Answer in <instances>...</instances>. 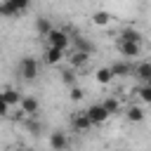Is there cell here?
<instances>
[{
  "instance_id": "8fae6325",
  "label": "cell",
  "mask_w": 151,
  "mask_h": 151,
  "mask_svg": "<svg viewBox=\"0 0 151 151\" xmlns=\"http://www.w3.org/2000/svg\"><path fill=\"white\" fill-rule=\"evenodd\" d=\"M132 73H134V78L137 80H146L149 76H151V61H142V64H137L134 68H132Z\"/></svg>"
},
{
  "instance_id": "8992f818",
  "label": "cell",
  "mask_w": 151,
  "mask_h": 151,
  "mask_svg": "<svg viewBox=\"0 0 151 151\" xmlns=\"http://www.w3.org/2000/svg\"><path fill=\"white\" fill-rule=\"evenodd\" d=\"M109 68H111L113 78H123V76H130L134 66H132V61H130V59H120V61H113Z\"/></svg>"
},
{
  "instance_id": "277c9868",
  "label": "cell",
  "mask_w": 151,
  "mask_h": 151,
  "mask_svg": "<svg viewBox=\"0 0 151 151\" xmlns=\"http://www.w3.org/2000/svg\"><path fill=\"white\" fill-rule=\"evenodd\" d=\"M19 109L26 113V118H35V116H38V111H40V104H38V99H35V97H31V94H21Z\"/></svg>"
},
{
  "instance_id": "4316f807",
  "label": "cell",
  "mask_w": 151,
  "mask_h": 151,
  "mask_svg": "<svg viewBox=\"0 0 151 151\" xmlns=\"http://www.w3.org/2000/svg\"><path fill=\"white\" fill-rule=\"evenodd\" d=\"M144 83H146V85H151V76H149V78H146V80H144Z\"/></svg>"
},
{
  "instance_id": "ffe728a7",
  "label": "cell",
  "mask_w": 151,
  "mask_h": 151,
  "mask_svg": "<svg viewBox=\"0 0 151 151\" xmlns=\"http://www.w3.org/2000/svg\"><path fill=\"white\" fill-rule=\"evenodd\" d=\"M92 21H94V26H106V24L111 21V14L104 12V9H99V12L92 14Z\"/></svg>"
},
{
  "instance_id": "5bb4252c",
  "label": "cell",
  "mask_w": 151,
  "mask_h": 151,
  "mask_svg": "<svg viewBox=\"0 0 151 151\" xmlns=\"http://www.w3.org/2000/svg\"><path fill=\"white\" fill-rule=\"evenodd\" d=\"M50 146L57 149V151H59V149H66V146H68L66 134H64V132H52V134H50Z\"/></svg>"
},
{
  "instance_id": "ac0fdd59",
  "label": "cell",
  "mask_w": 151,
  "mask_h": 151,
  "mask_svg": "<svg viewBox=\"0 0 151 151\" xmlns=\"http://www.w3.org/2000/svg\"><path fill=\"white\" fill-rule=\"evenodd\" d=\"M116 40H134V42H142V33L134 31V28H123Z\"/></svg>"
},
{
  "instance_id": "5b68a950",
  "label": "cell",
  "mask_w": 151,
  "mask_h": 151,
  "mask_svg": "<svg viewBox=\"0 0 151 151\" xmlns=\"http://www.w3.org/2000/svg\"><path fill=\"white\" fill-rule=\"evenodd\" d=\"M85 113H87V118H90V123H92V125H101V123H106V120L111 118L101 104H92L90 109H85Z\"/></svg>"
},
{
  "instance_id": "7c38bea8",
  "label": "cell",
  "mask_w": 151,
  "mask_h": 151,
  "mask_svg": "<svg viewBox=\"0 0 151 151\" xmlns=\"http://www.w3.org/2000/svg\"><path fill=\"white\" fill-rule=\"evenodd\" d=\"M94 80H97L99 85H109V83L113 80V73H111V68H109V66H101V68H97V71H94Z\"/></svg>"
},
{
  "instance_id": "4fadbf2b",
  "label": "cell",
  "mask_w": 151,
  "mask_h": 151,
  "mask_svg": "<svg viewBox=\"0 0 151 151\" xmlns=\"http://www.w3.org/2000/svg\"><path fill=\"white\" fill-rule=\"evenodd\" d=\"M2 99H5L9 106H19V101H21V92L14 90V87H7V90H2Z\"/></svg>"
},
{
  "instance_id": "cb8c5ba5",
  "label": "cell",
  "mask_w": 151,
  "mask_h": 151,
  "mask_svg": "<svg viewBox=\"0 0 151 151\" xmlns=\"http://www.w3.org/2000/svg\"><path fill=\"white\" fill-rule=\"evenodd\" d=\"M83 97H85L83 87H78V85H71V99H73V101H80Z\"/></svg>"
},
{
  "instance_id": "7a4b0ae2",
  "label": "cell",
  "mask_w": 151,
  "mask_h": 151,
  "mask_svg": "<svg viewBox=\"0 0 151 151\" xmlns=\"http://www.w3.org/2000/svg\"><path fill=\"white\" fill-rule=\"evenodd\" d=\"M45 38H47V42L52 47H59V50H68V45H71V35L66 31H61V28H52Z\"/></svg>"
},
{
  "instance_id": "d6986e66",
  "label": "cell",
  "mask_w": 151,
  "mask_h": 151,
  "mask_svg": "<svg viewBox=\"0 0 151 151\" xmlns=\"http://www.w3.org/2000/svg\"><path fill=\"white\" fill-rule=\"evenodd\" d=\"M0 17H7V19H14V17H19V12L7 2V0H0Z\"/></svg>"
},
{
  "instance_id": "d4e9b609",
  "label": "cell",
  "mask_w": 151,
  "mask_h": 151,
  "mask_svg": "<svg viewBox=\"0 0 151 151\" xmlns=\"http://www.w3.org/2000/svg\"><path fill=\"white\" fill-rule=\"evenodd\" d=\"M9 109H12V106H9V104H7L5 99H0V118H5V116H9Z\"/></svg>"
},
{
  "instance_id": "7402d4cb",
  "label": "cell",
  "mask_w": 151,
  "mask_h": 151,
  "mask_svg": "<svg viewBox=\"0 0 151 151\" xmlns=\"http://www.w3.org/2000/svg\"><path fill=\"white\" fill-rule=\"evenodd\" d=\"M137 94H139V99H142L144 104H151V85H146V83H144V85L137 90Z\"/></svg>"
},
{
  "instance_id": "6da1fadb",
  "label": "cell",
  "mask_w": 151,
  "mask_h": 151,
  "mask_svg": "<svg viewBox=\"0 0 151 151\" xmlns=\"http://www.w3.org/2000/svg\"><path fill=\"white\" fill-rule=\"evenodd\" d=\"M17 71H19V76H21L24 80H35L38 73H40V64H38L35 57H24V59L19 61Z\"/></svg>"
},
{
  "instance_id": "484cf974",
  "label": "cell",
  "mask_w": 151,
  "mask_h": 151,
  "mask_svg": "<svg viewBox=\"0 0 151 151\" xmlns=\"http://www.w3.org/2000/svg\"><path fill=\"white\" fill-rule=\"evenodd\" d=\"M26 127H28V130H31L33 134H38V132H40V123H35V120H31V123H28Z\"/></svg>"
},
{
  "instance_id": "44dd1931",
  "label": "cell",
  "mask_w": 151,
  "mask_h": 151,
  "mask_svg": "<svg viewBox=\"0 0 151 151\" xmlns=\"http://www.w3.org/2000/svg\"><path fill=\"white\" fill-rule=\"evenodd\" d=\"M61 80H64L68 87H71V85H76V68H73V66L64 68V71H61Z\"/></svg>"
},
{
  "instance_id": "30bf717a",
  "label": "cell",
  "mask_w": 151,
  "mask_h": 151,
  "mask_svg": "<svg viewBox=\"0 0 151 151\" xmlns=\"http://www.w3.org/2000/svg\"><path fill=\"white\" fill-rule=\"evenodd\" d=\"M64 52L66 50H59V47H47V52H45V64H50V66H57L61 59H64Z\"/></svg>"
},
{
  "instance_id": "e0dca14e",
  "label": "cell",
  "mask_w": 151,
  "mask_h": 151,
  "mask_svg": "<svg viewBox=\"0 0 151 151\" xmlns=\"http://www.w3.org/2000/svg\"><path fill=\"white\" fill-rule=\"evenodd\" d=\"M35 31H38V35H42V38H45V35L52 31L50 19H47V17H38V19H35Z\"/></svg>"
},
{
  "instance_id": "83f0119b",
  "label": "cell",
  "mask_w": 151,
  "mask_h": 151,
  "mask_svg": "<svg viewBox=\"0 0 151 151\" xmlns=\"http://www.w3.org/2000/svg\"><path fill=\"white\" fill-rule=\"evenodd\" d=\"M0 99H2V90H0Z\"/></svg>"
},
{
  "instance_id": "9c48e42d",
  "label": "cell",
  "mask_w": 151,
  "mask_h": 151,
  "mask_svg": "<svg viewBox=\"0 0 151 151\" xmlns=\"http://www.w3.org/2000/svg\"><path fill=\"white\" fill-rule=\"evenodd\" d=\"M87 61H90V54H87V52H78V50H73V52H71V57H68V66H73L76 71H78V68H83Z\"/></svg>"
},
{
  "instance_id": "2e32d148",
  "label": "cell",
  "mask_w": 151,
  "mask_h": 151,
  "mask_svg": "<svg viewBox=\"0 0 151 151\" xmlns=\"http://www.w3.org/2000/svg\"><path fill=\"white\" fill-rule=\"evenodd\" d=\"M125 116H127L130 123H142V120H144V109H142V106H127Z\"/></svg>"
},
{
  "instance_id": "603a6c76",
  "label": "cell",
  "mask_w": 151,
  "mask_h": 151,
  "mask_svg": "<svg viewBox=\"0 0 151 151\" xmlns=\"http://www.w3.org/2000/svg\"><path fill=\"white\" fill-rule=\"evenodd\" d=\"M7 2H9L19 14H24V12L28 9V5H31V0H7Z\"/></svg>"
},
{
  "instance_id": "9a60e30c",
  "label": "cell",
  "mask_w": 151,
  "mask_h": 151,
  "mask_svg": "<svg viewBox=\"0 0 151 151\" xmlns=\"http://www.w3.org/2000/svg\"><path fill=\"white\" fill-rule=\"evenodd\" d=\"M101 106L106 109L109 116H118V113H120V101H118L116 97H106V99L101 101Z\"/></svg>"
},
{
  "instance_id": "ba28073f",
  "label": "cell",
  "mask_w": 151,
  "mask_h": 151,
  "mask_svg": "<svg viewBox=\"0 0 151 151\" xmlns=\"http://www.w3.org/2000/svg\"><path fill=\"white\" fill-rule=\"evenodd\" d=\"M71 123H73V127H76L78 132H85V130H90V127H92V123H90V118H87V113H85V111L73 113Z\"/></svg>"
},
{
  "instance_id": "3957f363",
  "label": "cell",
  "mask_w": 151,
  "mask_h": 151,
  "mask_svg": "<svg viewBox=\"0 0 151 151\" xmlns=\"http://www.w3.org/2000/svg\"><path fill=\"white\" fill-rule=\"evenodd\" d=\"M116 47L125 59H134L142 54V42H134V40H116Z\"/></svg>"
},
{
  "instance_id": "52a82bcc",
  "label": "cell",
  "mask_w": 151,
  "mask_h": 151,
  "mask_svg": "<svg viewBox=\"0 0 151 151\" xmlns=\"http://www.w3.org/2000/svg\"><path fill=\"white\" fill-rule=\"evenodd\" d=\"M71 45H73V50H78V52H87V54L94 52V42H90L85 35H71Z\"/></svg>"
}]
</instances>
